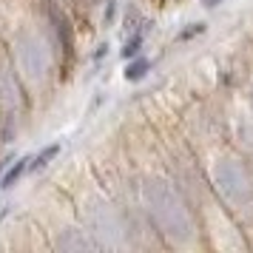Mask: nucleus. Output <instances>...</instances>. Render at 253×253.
I'll return each instance as SVG.
<instances>
[{
	"label": "nucleus",
	"mask_w": 253,
	"mask_h": 253,
	"mask_svg": "<svg viewBox=\"0 0 253 253\" xmlns=\"http://www.w3.org/2000/svg\"><path fill=\"white\" fill-rule=\"evenodd\" d=\"M142 205H145L151 225L160 230L162 239L176 242V245H185V242L194 239V211L173 182L162 179V176H148L142 182Z\"/></svg>",
	"instance_id": "obj_1"
},
{
	"label": "nucleus",
	"mask_w": 253,
	"mask_h": 253,
	"mask_svg": "<svg viewBox=\"0 0 253 253\" xmlns=\"http://www.w3.org/2000/svg\"><path fill=\"white\" fill-rule=\"evenodd\" d=\"M12 66L26 85H43L54 71V46L35 29H23L12 43Z\"/></svg>",
	"instance_id": "obj_2"
},
{
	"label": "nucleus",
	"mask_w": 253,
	"mask_h": 253,
	"mask_svg": "<svg viewBox=\"0 0 253 253\" xmlns=\"http://www.w3.org/2000/svg\"><path fill=\"white\" fill-rule=\"evenodd\" d=\"M213 188L233 213H253V171L236 157H222L213 165Z\"/></svg>",
	"instance_id": "obj_3"
},
{
	"label": "nucleus",
	"mask_w": 253,
	"mask_h": 253,
	"mask_svg": "<svg viewBox=\"0 0 253 253\" xmlns=\"http://www.w3.org/2000/svg\"><path fill=\"white\" fill-rule=\"evenodd\" d=\"M85 222H88V230H91L94 236L100 239V245L103 248H120V245H126V236H128V219L126 213L120 211L117 205H97L88 211V216H85Z\"/></svg>",
	"instance_id": "obj_4"
},
{
	"label": "nucleus",
	"mask_w": 253,
	"mask_h": 253,
	"mask_svg": "<svg viewBox=\"0 0 253 253\" xmlns=\"http://www.w3.org/2000/svg\"><path fill=\"white\" fill-rule=\"evenodd\" d=\"M46 9V32H48V43L54 46L57 54H74V29H71V20L66 9L54 3V0H46L43 3Z\"/></svg>",
	"instance_id": "obj_5"
},
{
	"label": "nucleus",
	"mask_w": 253,
	"mask_h": 253,
	"mask_svg": "<svg viewBox=\"0 0 253 253\" xmlns=\"http://www.w3.org/2000/svg\"><path fill=\"white\" fill-rule=\"evenodd\" d=\"M54 251H66V253H80V251H103L100 239L94 236L91 230L83 228H63L54 239Z\"/></svg>",
	"instance_id": "obj_6"
},
{
	"label": "nucleus",
	"mask_w": 253,
	"mask_h": 253,
	"mask_svg": "<svg viewBox=\"0 0 253 253\" xmlns=\"http://www.w3.org/2000/svg\"><path fill=\"white\" fill-rule=\"evenodd\" d=\"M29 162H32V157H20L17 162H12V165L6 168V173L0 176V188H3V191L14 188V185L20 182V176H26V173H29Z\"/></svg>",
	"instance_id": "obj_7"
},
{
	"label": "nucleus",
	"mask_w": 253,
	"mask_h": 253,
	"mask_svg": "<svg viewBox=\"0 0 253 253\" xmlns=\"http://www.w3.org/2000/svg\"><path fill=\"white\" fill-rule=\"evenodd\" d=\"M148 71H151V60L142 57V54H137V57L128 60V66H126V80H128V83H139V80H145V77H148Z\"/></svg>",
	"instance_id": "obj_8"
},
{
	"label": "nucleus",
	"mask_w": 253,
	"mask_h": 253,
	"mask_svg": "<svg viewBox=\"0 0 253 253\" xmlns=\"http://www.w3.org/2000/svg\"><path fill=\"white\" fill-rule=\"evenodd\" d=\"M145 32H148V23L142 26V29H137L134 35H128L126 40V46H123V60H131V57H137V54H142V43H145Z\"/></svg>",
	"instance_id": "obj_9"
},
{
	"label": "nucleus",
	"mask_w": 253,
	"mask_h": 253,
	"mask_svg": "<svg viewBox=\"0 0 253 253\" xmlns=\"http://www.w3.org/2000/svg\"><path fill=\"white\" fill-rule=\"evenodd\" d=\"M57 154H60V145H57V142L46 145V148L40 151V154H35V157H32V162H29V173H37L40 168H46V165L54 160Z\"/></svg>",
	"instance_id": "obj_10"
},
{
	"label": "nucleus",
	"mask_w": 253,
	"mask_h": 253,
	"mask_svg": "<svg viewBox=\"0 0 253 253\" xmlns=\"http://www.w3.org/2000/svg\"><path fill=\"white\" fill-rule=\"evenodd\" d=\"M205 23H188V29H182L179 35H176V43H188V40H194L196 35H205Z\"/></svg>",
	"instance_id": "obj_11"
},
{
	"label": "nucleus",
	"mask_w": 253,
	"mask_h": 253,
	"mask_svg": "<svg viewBox=\"0 0 253 253\" xmlns=\"http://www.w3.org/2000/svg\"><path fill=\"white\" fill-rule=\"evenodd\" d=\"M114 17H117V0H108V3H105L103 23H105V26H111V23H114Z\"/></svg>",
	"instance_id": "obj_12"
},
{
	"label": "nucleus",
	"mask_w": 253,
	"mask_h": 253,
	"mask_svg": "<svg viewBox=\"0 0 253 253\" xmlns=\"http://www.w3.org/2000/svg\"><path fill=\"white\" fill-rule=\"evenodd\" d=\"M219 3H222V0H202V6H205V9H216Z\"/></svg>",
	"instance_id": "obj_13"
},
{
	"label": "nucleus",
	"mask_w": 253,
	"mask_h": 253,
	"mask_svg": "<svg viewBox=\"0 0 253 253\" xmlns=\"http://www.w3.org/2000/svg\"><path fill=\"white\" fill-rule=\"evenodd\" d=\"M9 162H12V157H6V160H0V176L6 173V168H9Z\"/></svg>",
	"instance_id": "obj_14"
},
{
	"label": "nucleus",
	"mask_w": 253,
	"mask_h": 253,
	"mask_svg": "<svg viewBox=\"0 0 253 253\" xmlns=\"http://www.w3.org/2000/svg\"><path fill=\"white\" fill-rule=\"evenodd\" d=\"M9 211H12V208H9V205H6V208H3V211H0V222H3V219L9 216Z\"/></svg>",
	"instance_id": "obj_15"
},
{
	"label": "nucleus",
	"mask_w": 253,
	"mask_h": 253,
	"mask_svg": "<svg viewBox=\"0 0 253 253\" xmlns=\"http://www.w3.org/2000/svg\"><path fill=\"white\" fill-rule=\"evenodd\" d=\"M251 105H253V88H251Z\"/></svg>",
	"instance_id": "obj_16"
}]
</instances>
